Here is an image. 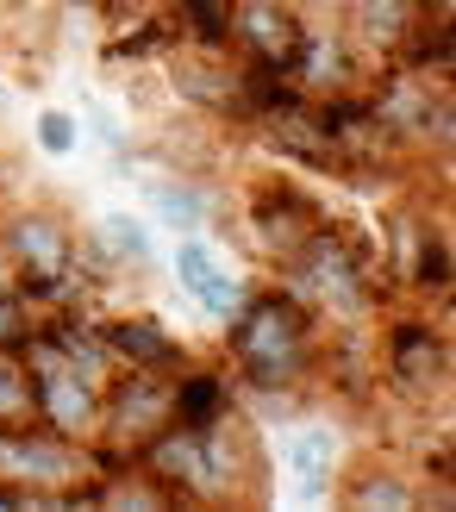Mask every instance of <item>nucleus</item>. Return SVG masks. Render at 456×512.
<instances>
[{
  "label": "nucleus",
  "mask_w": 456,
  "mask_h": 512,
  "mask_svg": "<svg viewBox=\"0 0 456 512\" xmlns=\"http://www.w3.org/2000/svg\"><path fill=\"white\" fill-rule=\"evenodd\" d=\"M75 219L50 200H19L0 213V256L13 263L19 281H50V275H75Z\"/></svg>",
  "instance_id": "4"
},
{
  "label": "nucleus",
  "mask_w": 456,
  "mask_h": 512,
  "mask_svg": "<svg viewBox=\"0 0 456 512\" xmlns=\"http://www.w3.org/2000/svg\"><path fill=\"white\" fill-rule=\"evenodd\" d=\"M282 7H294V13H300V19H319V13H325V7H332V0H282Z\"/></svg>",
  "instance_id": "20"
},
{
  "label": "nucleus",
  "mask_w": 456,
  "mask_h": 512,
  "mask_svg": "<svg viewBox=\"0 0 456 512\" xmlns=\"http://www.w3.org/2000/svg\"><path fill=\"white\" fill-rule=\"evenodd\" d=\"M82 119H75L69 107H44L38 119H32V144L44 150V157H75V150H82Z\"/></svg>",
  "instance_id": "17"
},
{
  "label": "nucleus",
  "mask_w": 456,
  "mask_h": 512,
  "mask_svg": "<svg viewBox=\"0 0 456 512\" xmlns=\"http://www.w3.org/2000/svg\"><path fill=\"white\" fill-rule=\"evenodd\" d=\"M75 119H82V132H94L100 144H107V150H125V125L107 113V107H94V100H88V107L82 113H75Z\"/></svg>",
  "instance_id": "19"
},
{
  "label": "nucleus",
  "mask_w": 456,
  "mask_h": 512,
  "mask_svg": "<svg viewBox=\"0 0 456 512\" xmlns=\"http://www.w3.org/2000/svg\"><path fill=\"white\" fill-rule=\"evenodd\" d=\"M257 132V144L269 157H282L294 169H313V175H338V144H332V125H325V107L319 100H288V107H269L244 125Z\"/></svg>",
  "instance_id": "7"
},
{
  "label": "nucleus",
  "mask_w": 456,
  "mask_h": 512,
  "mask_svg": "<svg viewBox=\"0 0 456 512\" xmlns=\"http://www.w3.org/2000/svg\"><path fill=\"white\" fill-rule=\"evenodd\" d=\"M425 13H432L425 0H344L338 25H344V38L357 44L375 69H382V63L400 57V44L413 38V25H419Z\"/></svg>",
  "instance_id": "13"
},
{
  "label": "nucleus",
  "mask_w": 456,
  "mask_h": 512,
  "mask_svg": "<svg viewBox=\"0 0 456 512\" xmlns=\"http://www.w3.org/2000/svg\"><path fill=\"white\" fill-rule=\"evenodd\" d=\"M32 325H38V313L25 306V294L0 288V350H19L25 338H32Z\"/></svg>",
  "instance_id": "18"
},
{
  "label": "nucleus",
  "mask_w": 456,
  "mask_h": 512,
  "mask_svg": "<svg viewBox=\"0 0 456 512\" xmlns=\"http://www.w3.org/2000/svg\"><path fill=\"white\" fill-rule=\"evenodd\" d=\"M375 319H382V331H375V350H382V400H400V406H413V413L450 406V381H456L450 300L444 306L400 300L394 313L382 306Z\"/></svg>",
  "instance_id": "2"
},
{
  "label": "nucleus",
  "mask_w": 456,
  "mask_h": 512,
  "mask_svg": "<svg viewBox=\"0 0 456 512\" xmlns=\"http://www.w3.org/2000/svg\"><path fill=\"white\" fill-rule=\"evenodd\" d=\"M225 369H232L238 394L257 406V419H294L319 400V313L300 306L288 288H257L244 294V306L225 319Z\"/></svg>",
  "instance_id": "1"
},
{
  "label": "nucleus",
  "mask_w": 456,
  "mask_h": 512,
  "mask_svg": "<svg viewBox=\"0 0 456 512\" xmlns=\"http://www.w3.org/2000/svg\"><path fill=\"white\" fill-rule=\"evenodd\" d=\"M319 225H325V200L313 188L288 182V175H257V182H244V244L257 250L269 269H282Z\"/></svg>",
  "instance_id": "3"
},
{
  "label": "nucleus",
  "mask_w": 456,
  "mask_h": 512,
  "mask_svg": "<svg viewBox=\"0 0 456 512\" xmlns=\"http://www.w3.org/2000/svg\"><path fill=\"white\" fill-rule=\"evenodd\" d=\"M282 469H288V481H294L307 500L332 494V481L344 475V431H338L332 419L294 413V419H288V438H282Z\"/></svg>",
  "instance_id": "12"
},
{
  "label": "nucleus",
  "mask_w": 456,
  "mask_h": 512,
  "mask_svg": "<svg viewBox=\"0 0 456 512\" xmlns=\"http://www.w3.org/2000/svg\"><path fill=\"white\" fill-rule=\"evenodd\" d=\"M169 406H175V425H213L219 413L238 406V381L225 363H188L169 375Z\"/></svg>",
  "instance_id": "14"
},
{
  "label": "nucleus",
  "mask_w": 456,
  "mask_h": 512,
  "mask_svg": "<svg viewBox=\"0 0 456 512\" xmlns=\"http://www.w3.org/2000/svg\"><path fill=\"white\" fill-rule=\"evenodd\" d=\"M169 75V94L182 107L207 113V119H238L244 125V88H238V57L232 50H194V44H175L163 57Z\"/></svg>",
  "instance_id": "6"
},
{
  "label": "nucleus",
  "mask_w": 456,
  "mask_h": 512,
  "mask_svg": "<svg viewBox=\"0 0 456 512\" xmlns=\"http://www.w3.org/2000/svg\"><path fill=\"white\" fill-rule=\"evenodd\" d=\"M100 325V338H107L113 350V363L119 369H150V375H175L188 363V344L175 338V331L157 319V313H107V319H94Z\"/></svg>",
  "instance_id": "11"
},
{
  "label": "nucleus",
  "mask_w": 456,
  "mask_h": 512,
  "mask_svg": "<svg viewBox=\"0 0 456 512\" xmlns=\"http://www.w3.org/2000/svg\"><path fill=\"white\" fill-rule=\"evenodd\" d=\"M307 19L282 0H232V57L244 63H269V69H288Z\"/></svg>",
  "instance_id": "9"
},
{
  "label": "nucleus",
  "mask_w": 456,
  "mask_h": 512,
  "mask_svg": "<svg viewBox=\"0 0 456 512\" xmlns=\"http://www.w3.org/2000/svg\"><path fill=\"white\" fill-rule=\"evenodd\" d=\"M32 425L57 431V438H69V444H94V431H100V381L75 375V369L32 375Z\"/></svg>",
  "instance_id": "8"
},
{
  "label": "nucleus",
  "mask_w": 456,
  "mask_h": 512,
  "mask_svg": "<svg viewBox=\"0 0 456 512\" xmlns=\"http://www.w3.org/2000/svg\"><path fill=\"white\" fill-rule=\"evenodd\" d=\"M175 281H182V294H188L213 325H225V319L244 306V294H250L244 281H238V269L225 263V256L200 238V232H188L182 244H175Z\"/></svg>",
  "instance_id": "10"
},
{
  "label": "nucleus",
  "mask_w": 456,
  "mask_h": 512,
  "mask_svg": "<svg viewBox=\"0 0 456 512\" xmlns=\"http://www.w3.org/2000/svg\"><path fill=\"white\" fill-rule=\"evenodd\" d=\"M150 188V207H157V219L169 225L175 238H188V232H207L213 213H219V194L207 175H188V169H169L157 175V182H144Z\"/></svg>",
  "instance_id": "16"
},
{
  "label": "nucleus",
  "mask_w": 456,
  "mask_h": 512,
  "mask_svg": "<svg viewBox=\"0 0 456 512\" xmlns=\"http://www.w3.org/2000/svg\"><path fill=\"white\" fill-rule=\"evenodd\" d=\"M338 506L350 512H419V475L400 463H363L338 475Z\"/></svg>",
  "instance_id": "15"
},
{
  "label": "nucleus",
  "mask_w": 456,
  "mask_h": 512,
  "mask_svg": "<svg viewBox=\"0 0 456 512\" xmlns=\"http://www.w3.org/2000/svg\"><path fill=\"white\" fill-rule=\"evenodd\" d=\"M375 63L363 57L357 44L344 38L338 19H307V32H300V50L288 63V82L307 94V100H338V94H363L369 88Z\"/></svg>",
  "instance_id": "5"
}]
</instances>
